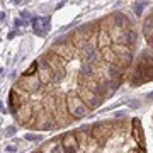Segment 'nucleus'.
Returning <instances> with one entry per match:
<instances>
[{"instance_id":"9b49d317","label":"nucleus","mask_w":153,"mask_h":153,"mask_svg":"<svg viewBox=\"0 0 153 153\" xmlns=\"http://www.w3.org/2000/svg\"><path fill=\"white\" fill-rule=\"evenodd\" d=\"M38 71H39V61H33L26 70L22 71L21 76H26V78H27V76H34V75H38Z\"/></svg>"},{"instance_id":"7ed1b4c3","label":"nucleus","mask_w":153,"mask_h":153,"mask_svg":"<svg viewBox=\"0 0 153 153\" xmlns=\"http://www.w3.org/2000/svg\"><path fill=\"white\" fill-rule=\"evenodd\" d=\"M114 133H116V123L114 121L95 123V124L90 126V136H92L100 146H105Z\"/></svg>"},{"instance_id":"6e6552de","label":"nucleus","mask_w":153,"mask_h":153,"mask_svg":"<svg viewBox=\"0 0 153 153\" xmlns=\"http://www.w3.org/2000/svg\"><path fill=\"white\" fill-rule=\"evenodd\" d=\"M131 136L134 140V143L138 145L140 150H145V133H143V124L141 121L134 117L131 123Z\"/></svg>"},{"instance_id":"f8f14e48","label":"nucleus","mask_w":153,"mask_h":153,"mask_svg":"<svg viewBox=\"0 0 153 153\" xmlns=\"http://www.w3.org/2000/svg\"><path fill=\"white\" fill-rule=\"evenodd\" d=\"M126 153H145V150H140V148H138V150H129V152H126Z\"/></svg>"},{"instance_id":"9d476101","label":"nucleus","mask_w":153,"mask_h":153,"mask_svg":"<svg viewBox=\"0 0 153 153\" xmlns=\"http://www.w3.org/2000/svg\"><path fill=\"white\" fill-rule=\"evenodd\" d=\"M143 36H145V39L148 43L153 41V14L148 16L145 19V22H143Z\"/></svg>"},{"instance_id":"f03ea898","label":"nucleus","mask_w":153,"mask_h":153,"mask_svg":"<svg viewBox=\"0 0 153 153\" xmlns=\"http://www.w3.org/2000/svg\"><path fill=\"white\" fill-rule=\"evenodd\" d=\"M66 111L73 119H82L85 116H88L92 111L87 107V104L83 102L82 99L78 97L76 90H68L66 92Z\"/></svg>"},{"instance_id":"423d86ee","label":"nucleus","mask_w":153,"mask_h":153,"mask_svg":"<svg viewBox=\"0 0 153 153\" xmlns=\"http://www.w3.org/2000/svg\"><path fill=\"white\" fill-rule=\"evenodd\" d=\"M61 146H63V150H65L66 153H78L82 150L75 131H68L61 136Z\"/></svg>"},{"instance_id":"1a4fd4ad","label":"nucleus","mask_w":153,"mask_h":153,"mask_svg":"<svg viewBox=\"0 0 153 153\" xmlns=\"http://www.w3.org/2000/svg\"><path fill=\"white\" fill-rule=\"evenodd\" d=\"M111 46H112V39H111L109 31L100 27V31H99V34H97V39H95V48H97L99 51H102V49L111 48Z\"/></svg>"},{"instance_id":"39448f33","label":"nucleus","mask_w":153,"mask_h":153,"mask_svg":"<svg viewBox=\"0 0 153 153\" xmlns=\"http://www.w3.org/2000/svg\"><path fill=\"white\" fill-rule=\"evenodd\" d=\"M75 90H76V94H78V97H80L83 102L87 104V107L90 111L97 109L99 105L102 104V100H104V97H102L100 94H95V92H92V90H88V88L76 87Z\"/></svg>"},{"instance_id":"20e7f679","label":"nucleus","mask_w":153,"mask_h":153,"mask_svg":"<svg viewBox=\"0 0 153 153\" xmlns=\"http://www.w3.org/2000/svg\"><path fill=\"white\" fill-rule=\"evenodd\" d=\"M49 51H53L55 55L61 56L63 60L66 61V63H70L71 60H75V58H78V53H76L75 46L70 43V39H61V41H56V43L51 44V48H49Z\"/></svg>"},{"instance_id":"f257e3e1","label":"nucleus","mask_w":153,"mask_h":153,"mask_svg":"<svg viewBox=\"0 0 153 153\" xmlns=\"http://www.w3.org/2000/svg\"><path fill=\"white\" fill-rule=\"evenodd\" d=\"M43 63H46V65L51 68V71L55 73V82L56 85L61 82V80H65V76L68 75V66H70V63H66L61 56L55 55L53 51H48V53H44L43 56H41V60Z\"/></svg>"},{"instance_id":"0eeeda50","label":"nucleus","mask_w":153,"mask_h":153,"mask_svg":"<svg viewBox=\"0 0 153 153\" xmlns=\"http://www.w3.org/2000/svg\"><path fill=\"white\" fill-rule=\"evenodd\" d=\"M14 116H16V119H17L19 124H22V126H26V128H27V124L33 121V117H34L33 102H26L22 107H19V109L14 112Z\"/></svg>"}]
</instances>
